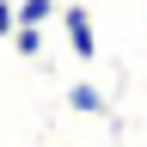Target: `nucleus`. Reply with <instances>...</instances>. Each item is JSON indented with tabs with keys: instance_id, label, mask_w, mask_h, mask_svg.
Segmentation results:
<instances>
[{
	"instance_id": "1",
	"label": "nucleus",
	"mask_w": 147,
	"mask_h": 147,
	"mask_svg": "<svg viewBox=\"0 0 147 147\" xmlns=\"http://www.w3.org/2000/svg\"><path fill=\"white\" fill-rule=\"evenodd\" d=\"M61 43L74 61H98V25L86 6H61Z\"/></svg>"
},
{
	"instance_id": "2",
	"label": "nucleus",
	"mask_w": 147,
	"mask_h": 147,
	"mask_svg": "<svg viewBox=\"0 0 147 147\" xmlns=\"http://www.w3.org/2000/svg\"><path fill=\"white\" fill-rule=\"evenodd\" d=\"M67 110H80V117H104L110 129H123L117 117H110V98H104L92 80H74V86H67Z\"/></svg>"
},
{
	"instance_id": "3",
	"label": "nucleus",
	"mask_w": 147,
	"mask_h": 147,
	"mask_svg": "<svg viewBox=\"0 0 147 147\" xmlns=\"http://www.w3.org/2000/svg\"><path fill=\"white\" fill-rule=\"evenodd\" d=\"M55 12H61L55 0H12V18H18V25H49Z\"/></svg>"
},
{
	"instance_id": "4",
	"label": "nucleus",
	"mask_w": 147,
	"mask_h": 147,
	"mask_svg": "<svg viewBox=\"0 0 147 147\" xmlns=\"http://www.w3.org/2000/svg\"><path fill=\"white\" fill-rule=\"evenodd\" d=\"M12 49L25 61H43V25H12Z\"/></svg>"
},
{
	"instance_id": "5",
	"label": "nucleus",
	"mask_w": 147,
	"mask_h": 147,
	"mask_svg": "<svg viewBox=\"0 0 147 147\" xmlns=\"http://www.w3.org/2000/svg\"><path fill=\"white\" fill-rule=\"evenodd\" d=\"M12 25H18V18H12V0H0V37H12Z\"/></svg>"
},
{
	"instance_id": "6",
	"label": "nucleus",
	"mask_w": 147,
	"mask_h": 147,
	"mask_svg": "<svg viewBox=\"0 0 147 147\" xmlns=\"http://www.w3.org/2000/svg\"><path fill=\"white\" fill-rule=\"evenodd\" d=\"M55 6H86V0H55Z\"/></svg>"
}]
</instances>
